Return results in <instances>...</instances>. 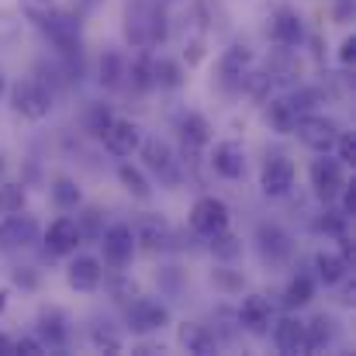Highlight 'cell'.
<instances>
[{
  "label": "cell",
  "mask_w": 356,
  "mask_h": 356,
  "mask_svg": "<svg viewBox=\"0 0 356 356\" xmlns=\"http://www.w3.org/2000/svg\"><path fill=\"white\" fill-rule=\"evenodd\" d=\"M124 38L135 49H152L166 38V17L149 0H135L124 10Z\"/></svg>",
  "instance_id": "cell-1"
},
{
  "label": "cell",
  "mask_w": 356,
  "mask_h": 356,
  "mask_svg": "<svg viewBox=\"0 0 356 356\" xmlns=\"http://www.w3.org/2000/svg\"><path fill=\"white\" fill-rule=\"evenodd\" d=\"M10 108L28 121H42L49 111H52V94L38 83V80H17L10 87Z\"/></svg>",
  "instance_id": "cell-2"
},
{
  "label": "cell",
  "mask_w": 356,
  "mask_h": 356,
  "mask_svg": "<svg viewBox=\"0 0 356 356\" xmlns=\"http://www.w3.org/2000/svg\"><path fill=\"white\" fill-rule=\"evenodd\" d=\"M138 149H142V159H145V166L163 180V184H180V159L173 156V149H170V142L166 138H149V142H138Z\"/></svg>",
  "instance_id": "cell-3"
},
{
  "label": "cell",
  "mask_w": 356,
  "mask_h": 356,
  "mask_svg": "<svg viewBox=\"0 0 356 356\" xmlns=\"http://www.w3.org/2000/svg\"><path fill=\"white\" fill-rule=\"evenodd\" d=\"M191 229L197 236H218L229 229V204L218 197H197L191 208Z\"/></svg>",
  "instance_id": "cell-4"
},
{
  "label": "cell",
  "mask_w": 356,
  "mask_h": 356,
  "mask_svg": "<svg viewBox=\"0 0 356 356\" xmlns=\"http://www.w3.org/2000/svg\"><path fill=\"white\" fill-rule=\"evenodd\" d=\"M318 156H322V159L312 163V187H315V194H318L322 201H336L339 191L346 187V170H343V163L332 159L329 152H318Z\"/></svg>",
  "instance_id": "cell-5"
},
{
  "label": "cell",
  "mask_w": 356,
  "mask_h": 356,
  "mask_svg": "<svg viewBox=\"0 0 356 356\" xmlns=\"http://www.w3.org/2000/svg\"><path fill=\"white\" fill-rule=\"evenodd\" d=\"M42 24V31H45V38L59 49V52H73L76 45H80V17L76 14H70V10H52L45 21H38Z\"/></svg>",
  "instance_id": "cell-6"
},
{
  "label": "cell",
  "mask_w": 356,
  "mask_h": 356,
  "mask_svg": "<svg viewBox=\"0 0 356 356\" xmlns=\"http://www.w3.org/2000/svg\"><path fill=\"white\" fill-rule=\"evenodd\" d=\"M298 138L308 145V149H315V152H329L332 145H336V138H339V124L332 118H325V115H305V118L298 121Z\"/></svg>",
  "instance_id": "cell-7"
},
{
  "label": "cell",
  "mask_w": 356,
  "mask_h": 356,
  "mask_svg": "<svg viewBox=\"0 0 356 356\" xmlns=\"http://www.w3.org/2000/svg\"><path fill=\"white\" fill-rule=\"evenodd\" d=\"M256 245H259V256L270 266H284L294 256V238L287 236L280 225H273V222H263L256 229Z\"/></svg>",
  "instance_id": "cell-8"
},
{
  "label": "cell",
  "mask_w": 356,
  "mask_h": 356,
  "mask_svg": "<svg viewBox=\"0 0 356 356\" xmlns=\"http://www.w3.org/2000/svg\"><path fill=\"white\" fill-rule=\"evenodd\" d=\"M31 242H38V222L24 211H14L0 222V249L14 252V249H28Z\"/></svg>",
  "instance_id": "cell-9"
},
{
  "label": "cell",
  "mask_w": 356,
  "mask_h": 356,
  "mask_svg": "<svg viewBox=\"0 0 356 356\" xmlns=\"http://www.w3.org/2000/svg\"><path fill=\"white\" fill-rule=\"evenodd\" d=\"M128 325H131V332H159V329H166L170 325V312H166V305H159V301H152V298H138V301H131L128 305Z\"/></svg>",
  "instance_id": "cell-10"
},
{
  "label": "cell",
  "mask_w": 356,
  "mask_h": 356,
  "mask_svg": "<svg viewBox=\"0 0 356 356\" xmlns=\"http://www.w3.org/2000/svg\"><path fill=\"white\" fill-rule=\"evenodd\" d=\"M259 187L266 197H284L291 194L294 187V163L287 156H270L263 163V173H259Z\"/></svg>",
  "instance_id": "cell-11"
},
{
  "label": "cell",
  "mask_w": 356,
  "mask_h": 356,
  "mask_svg": "<svg viewBox=\"0 0 356 356\" xmlns=\"http://www.w3.org/2000/svg\"><path fill=\"white\" fill-rule=\"evenodd\" d=\"M101 245H104V259L111 266H128L135 256V232L131 225H111L101 232Z\"/></svg>",
  "instance_id": "cell-12"
},
{
  "label": "cell",
  "mask_w": 356,
  "mask_h": 356,
  "mask_svg": "<svg viewBox=\"0 0 356 356\" xmlns=\"http://www.w3.org/2000/svg\"><path fill=\"white\" fill-rule=\"evenodd\" d=\"M104 149L111 152V156H131L135 149H138V142H142V135H138V124L128 118H111V124L104 128Z\"/></svg>",
  "instance_id": "cell-13"
},
{
  "label": "cell",
  "mask_w": 356,
  "mask_h": 356,
  "mask_svg": "<svg viewBox=\"0 0 356 356\" xmlns=\"http://www.w3.org/2000/svg\"><path fill=\"white\" fill-rule=\"evenodd\" d=\"M238 325H242V329H249L252 336L270 332V325H273V308H270V301H266L263 294H249V298H242Z\"/></svg>",
  "instance_id": "cell-14"
},
{
  "label": "cell",
  "mask_w": 356,
  "mask_h": 356,
  "mask_svg": "<svg viewBox=\"0 0 356 356\" xmlns=\"http://www.w3.org/2000/svg\"><path fill=\"white\" fill-rule=\"evenodd\" d=\"M211 166H215L218 177L238 180V177L245 173V149H242L238 142H232V138L215 142V149H211Z\"/></svg>",
  "instance_id": "cell-15"
},
{
  "label": "cell",
  "mask_w": 356,
  "mask_h": 356,
  "mask_svg": "<svg viewBox=\"0 0 356 356\" xmlns=\"http://www.w3.org/2000/svg\"><path fill=\"white\" fill-rule=\"evenodd\" d=\"M80 242H83V229L73 218H56L45 229V245H49L52 256H70V252H76Z\"/></svg>",
  "instance_id": "cell-16"
},
{
  "label": "cell",
  "mask_w": 356,
  "mask_h": 356,
  "mask_svg": "<svg viewBox=\"0 0 356 356\" xmlns=\"http://www.w3.org/2000/svg\"><path fill=\"white\" fill-rule=\"evenodd\" d=\"M273 343H277L280 353L287 356L308 353V329H305V322L301 318H280L273 325Z\"/></svg>",
  "instance_id": "cell-17"
},
{
  "label": "cell",
  "mask_w": 356,
  "mask_h": 356,
  "mask_svg": "<svg viewBox=\"0 0 356 356\" xmlns=\"http://www.w3.org/2000/svg\"><path fill=\"white\" fill-rule=\"evenodd\" d=\"M101 277H104V270H101V259H94V256H76L70 266H66V280H70V287L73 291H97L101 287Z\"/></svg>",
  "instance_id": "cell-18"
},
{
  "label": "cell",
  "mask_w": 356,
  "mask_h": 356,
  "mask_svg": "<svg viewBox=\"0 0 356 356\" xmlns=\"http://www.w3.org/2000/svg\"><path fill=\"white\" fill-rule=\"evenodd\" d=\"M301 38H305V24H301L298 10L280 7V10L273 14V42H277V45H284V49H294Z\"/></svg>",
  "instance_id": "cell-19"
},
{
  "label": "cell",
  "mask_w": 356,
  "mask_h": 356,
  "mask_svg": "<svg viewBox=\"0 0 356 356\" xmlns=\"http://www.w3.org/2000/svg\"><path fill=\"white\" fill-rule=\"evenodd\" d=\"M180 346H184L187 353H197V356L218 353V339H215V332H208V329L197 325V322H184V325H180Z\"/></svg>",
  "instance_id": "cell-20"
},
{
  "label": "cell",
  "mask_w": 356,
  "mask_h": 356,
  "mask_svg": "<svg viewBox=\"0 0 356 356\" xmlns=\"http://www.w3.org/2000/svg\"><path fill=\"white\" fill-rule=\"evenodd\" d=\"M131 232H135V242H142V245H149V249H163V245L170 242V225H166L163 218H156V215H145Z\"/></svg>",
  "instance_id": "cell-21"
},
{
  "label": "cell",
  "mask_w": 356,
  "mask_h": 356,
  "mask_svg": "<svg viewBox=\"0 0 356 356\" xmlns=\"http://www.w3.org/2000/svg\"><path fill=\"white\" fill-rule=\"evenodd\" d=\"M346 270H350V259L346 256H339V252H318L315 256V273H318V280L322 284H339L343 277H346Z\"/></svg>",
  "instance_id": "cell-22"
},
{
  "label": "cell",
  "mask_w": 356,
  "mask_h": 356,
  "mask_svg": "<svg viewBox=\"0 0 356 356\" xmlns=\"http://www.w3.org/2000/svg\"><path fill=\"white\" fill-rule=\"evenodd\" d=\"M38 332L49 339V346H66L70 339V329H66V315L59 308H49L38 315Z\"/></svg>",
  "instance_id": "cell-23"
},
{
  "label": "cell",
  "mask_w": 356,
  "mask_h": 356,
  "mask_svg": "<svg viewBox=\"0 0 356 356\" xmlns=\"http://www.w3.org/2000/svg\"><path fill=\"white\" fill-rule=\"evenodd\" d=\"M152 59L149 56H135L131 66L124 63V80L131 83V90H152L156 87V76H152Z\"/></svg>",
  "instance_id": "cell-24"
},
{
  "label": "cell",
  "mask_w": 356,
  "mask_h": 356,
  "mask_svg": "<svg viewBox=\"0 0 356 356\" xmlns=\"http://www.w3.org/2000/svg\"><path fill=\"white\" fill-rule=\"evenodd\" d=\"M266 118H270V124H273V131L291 135V131L298 128L301 115L294 111V104H291V101H273V104H270V111H266Z\"/></svg>",
  "instance_id": "cell-25"
},
{
  "label": "cell",
  "mask_w": 356,
  "mask_h": 356,
  "mask_svg": "<svg viewBox=\"0 0 356 356\" xmlns=\"http://www.w3.org/2000/svg\"><path fill=\"white\" fill-rule=\"evenodd\" d=\"M249 63H252L249 49H245V45H232V49L222 56V76H225V80L245 76V73H249Z\"/></svg>",
  "instance_id": "cell-26"
},
{
  "label": "cell",
  "mask_w": 356,
  "mask_h": 356,
  "mask_svg": "<svg viewBox=\"0 0 356 356\" xmlns=\"http://www.w3.org/2000/svg\"><path fill=\"white\" fill-rule=\"evenodd\" d=\"M118 180H121V187H124L128 194H135V197H142V201L152 194V187H149L145 173H142L138 166H131V163H121L118 166Z\"/></svg>",
  "instance_id": "cell-27"
},
{
  "label": "cell",
  "mask_w": 356,
  "mask_h": 356,
  "mask_svg": "<svg viewBox=\"0 0 356 356\" xmlns=\"http://www.w3.org/2000/svg\"><path fill=\"white\" fill-rule=\"evenodd\" d=\"M312 298H315V280H312L308 273H301V277H294V280L287 284V294H284L287 308H305Z\"/></svg>",
  "instance_id": "cell-28"
},
{
  "label": "cell",
  "mask_w": 356,
  "mask_h": 356,
  "mask_svg": "<svg viewBox=\"0 0 356 356\" xmlns=\"http://www.w3.org/2000/svg\"><path fill=\"white\" fill-rule=\"evenodd\" d=\"M180 135L191 145H208L211 142V124H208V118H201V115H187V118L180 121Z\"/></svg>",
  "instance_id": "cell-29"
},
{
  "label": "cell",
  "mask_w": 356,
  "mask_h": 356,
  "mask_svg": "<svg viewBox=\"0 0 356 356\" xmlns=\"http://www.w3.org/2000/svg\"><path fill=\"white\" fill-rule=\"evenodd\" d=\"M121 83H124V59L118 52H104L101 56V87L115 90Z\"/></svg>",
  "instance_id": "cell-30"
},
{
  "label": "cell",
  "mask_w": 356,
  "mask_h": 356,
  "mask_svg": "<svg viewBox=\"0 0 356 356\" xmlns=\"http://www.w3.org/2000/svg\"><path fill=\"white\" fill-rule=\"evenodd\" d=\"M305 329H308V350H318V346L332 343V336H336V322L329 315H315Z\"/></svg>",
  "instance_id": "cell-31"
},
{
  "label": "cell",
  "mask_w": 356,
  "mask_h": 356,
  "mask_svg": "<svg viewBox=\"0 0 356 356\" xmlns=\"http://www.w3.org/2000/svg\"><path fill=\"white\" fill-rule=\"evenodd\" d=\"M152 76H156V87H166V90H177V87L184 83V70H180V63H173V59H159V63L152 66Z\"/></svg>",
  "instance_id": "cell-32"
},
{
  "label": "cell",
  "mask_w": 356,
  "mask_h": 356,
  "mask_svg": "<svg viewBox=\"0 0 356 356\" xmlns=\"http://www.w3.org/2000/svg\"><path fill=\"white\" fill-rule=\"evenodd\" d=\"M52 201H56L59 208H76V204H80V187H76L70 177H59V180L52 184Z\"/></svg>",
  "instance_id": "cell-33"
},
{
  "label": "cell",
  "mask_w": 356,
  "mask_h": 356,
  "mask_svg": "<svg viewBox=\"0 0 356 356\" xmlns=\"http://www.w3.org/2000/svg\"><path fill=\"white\" fill-rule=\"evenodd\" d=\"M24 211V187L17 184H0V215Z\"/></svg>",
  "instance_id": "cell-34"
},
{
  "label": "cell",
  "mask_w": 356,
  "mask_h": 356,
  "mask_svg": "<svg viewBox=\"0 0 356 356\" xmlns=\"http://www.w3.org/2000/svg\"><path fill=\"white\" fill-rule=\"evenodd\" d=\"M211 252L218 256V259H236L238 252H242V242H238L236 236H229V229L225 232H218V236H211Z\"/></svg>",
  "instance_id": "cell-35"
},
{
  "label": "cell",
  "mask_w": 356,
  "mask_h": 356,
  "mask_svg": "<svg viewBox=\"0 0 356 356\" xmlns=\"http://www.w3.org/2000/svg\"><path fill=\"white\" fill-rule=\"evenodd\" d=\"M56 10V0H21V14L28 17V21H45L49 14Z\"/></svg>",
  "instance_id": "cell-36"
},
{
  "label": "cell",
  "mask_w": 356,
  "mask_h": 356,
  "mask_svg": "<svg viewBox=\"0 0 356 356\" xmlns=\"http://www.w3.org/2000/svg\"><path fill=\"white\" fill-rule=\"evenodd\" d=\"M111 124V111L104 108V104H97V108H90V115H87V131H94V135H104V128Z\"/></svg>",
  "instance_id": "cell-37"
},
{
  "label": "cell",
  "mask_w": 356,
  "mask_h": 356,
  "mask_svg": "<svg viewBox=\"0 0 356 356\" xmlns=\"http://www.w3.org/2000/svg\"><path fill=\"white\" fill-rule=\"evenodd\" d=\"M336 145H339V163H343V166H350V163H356V142H353V135L339 131Z\"/></svg>",
  "instance_id": "cell-38"
},
{
  "label": "cell",
  "mask_w": 356,
  "mask_h": 356,
  "mask_svg": "<svg viewBox=\"0 0 356 356\" xmlns=\"http://www.w3.org/2000/svg\"><path fill=\"white\" fill-rule=\"evenodd\" d=\"M14 353H28V356H38V353H42V343H38V339H31V336H21V339L14 343Z\"/></svg>",
  "instance_id": "cell-39"
},
{
  "label": "cell",
  "mask_w": 356,
  "mask_h": 356,
  "mask_svg": "<svg viewBox=\"0 0 356 356\" xmlns=\"http://www.w3.org/2000/svg\"><path fill=\"white\" fill-rule=\"evenodd\" d=\"M339 194H343V215H346V218H350V215H356V187H353V184H346Z\"/></svg>",
  "instance_id": "cell-40"
},
{
  "label": "cell",
  "mask_w": 356,
  "mask_h": 356,
  "mask_svg": "<svg viewBox=\"0 0 356 356\" xmlns=\"http://www.w3.org/2000/svg\"><path fill=\"white\" fill-rule=\"evenodd\" d=\"M343 222H346V215L329 211V218H322V222H318V229H322V232H339V229H343Z\"/></svg>",
  "instance_id": "cell-41"
},
{
  "label": "cell",
  "mask_w": 356,
  "mask_h": 356,
  "mask_svg": "<svg viewBox=\"0 0 356 356\" xmlns=\"http://www.w3.org/2000/svg\"><path fill=\"white\" fill-rule=\"evenodd\" d=\"M353 59H356V38L350 35V38H346V42L339 45V63H343V66H350Z\"/></svg>",
  "instance_id": "cell-42"
},
{
  "label": "cell",
  "mask_w": 356,
  "mask_h": 356,
  "mask_svg": "<svg viewBox=\"0 0 356 356\" xmlns=\"http://www.w3.org/2000/svg\"><path fill=\"white\" fill-rule=\"evenodd\" d=\"M215 280H218L222 287H242V280H236V277H229L225 270H215Z\"/></svg>",
  "instance_id": "cell-43"
},
{
  "label": "cell",
  "mask_w": 356,
  "mask_h": 356,
  "mask_svg": "<svg viewBox=\"0 0 356 356\" xmlns=\"http://www.w3.org/2000/svg\"><path fill=\"white\" fill-rule=\"evenodd\" d=\"M14 280H17V284H24V287H35V277H31L28 270H14Z\"/></svg>",
  "instance_id": "cell-44"
},
{
  "label": "cell",
  "mask_w": 356,
  "mask_h": 356,
  "mask_svg": "<svg viewBox=\"0 0 356 356\" xmlns=\"http://www.w3.org/2000/svg\"><path fill=\"white\" fill-rule=\"evenodd\" d=\"M10 353H14V343L7 336H0V356H10Z\"/></svg>",
  "instance_id": "cell-45"
},
{
  "label": "cell",
  "mask_w": 356,
  "mask_h": 356,
  "mask_svg": "<svg viewBox=\"0 0 356 356\" xmlns=\"http://www.w3.org/2000/svg\"><path fill=\"white\" fill-rule=\"evenodd\" d=\"M3 90H7V76H3V70H0V97H3Z\"/></svg>",
  "instance_id": "cell-46"
},
{
  "label": "cell",
  "mask_w": 356,
  "mask_h": 356,
  "mask_svg": "<svg viewBox=\"0 0 356 356\" xmlns=\"http://www.w3.org/2000/svg\"><path fill=\"white\" fill-rule=\"evenodd\" d=\"M7 308V291H0V312Z\"/></svg>",
  "instance_id": "cell-47"
},
{
  "label": "cell",
  "mask_w": 356,
  "mask_h": 356,
  "mask_svg": "<svg viewBox=\"0 0 356 356\" xmlns=\"http://www.w3.org/2000/svg\"><path fill=\"white\" fill-rule=\"evenodd\" d=\"M0 170H3V163H0Z\"/></svg>",
  "instance_id": "cell-48"
}]
</instances>
